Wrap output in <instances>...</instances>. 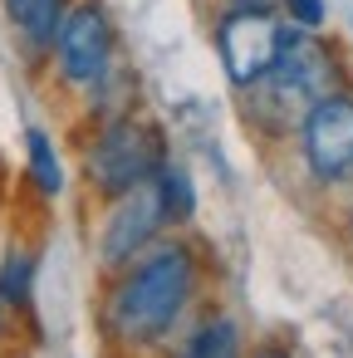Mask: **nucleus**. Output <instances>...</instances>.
<instances>
[{
    "instance_id": "nucleus-1",
    "label": "nucleus",
    "mask_w": 353,
    "mask_h": 358,
    "mask_svg": "<svg viewBox=\"0 0 353 358\" xmlns=\"http://www.w3.org/2000/svg\"><path fill=\"white\" fill-rule=\"evenodd\" d=\"M201 294V255L182 236L152 241L133 265L113 270V285L103 294V334L118 348H162L182 334L192 304Z\"/></svg>"
},
{
    "instance_id": "nucleus-2",
    "label": "nucleus",
    "mask_w": 353,
    "mask_h": 358,
    "mask_svg": "<svg viewBox=\"0 0 353 358\" xmlns=\"http://www.w3.org/2000/svg\"><path fill=\"white\" fill-rule=\"evenodd\" d=\"M338 89H348V84H343L338 50H333L329 40H319V30H294V25H284V40H280L275 64H270L255 84H245L240 94H245V118H250L260 133L289 138V133L299 128V118H304L319 99H329V94H338Z\"/></svg>"
},
{
    "instance_id": "nucleus-3",
    "label": "nucleus",
    "mask_w": 353,
    "mask_h": 358,
    "mask_svg": "<svg viewBox=\"0 0 353 358\" xmlns=\"http://www.w3.org/2000/svg\"><path fill=\"white\" fill-rule=\"evenodd\" d=\"M167 162V138L152 118L143 113H108L94 128V143L84 148V187L99 201L128 196L133 187L152 182L157 167Z\"/></svg>"
},
{
    "instance_id": "nucleus-4",
    "label": "nucleus",
    "mask_w": 353,
    "mask_h": 358,
    "mask_svg": "<svg viewBox=\"0 0 353 358\" xmlns=\"http://www.w3.org/2000/svg\"><path fill=\"white\" fill-rule=\"evenodd\" d=\"M50 59H55V74L64 89H79V94H99L113 69H118V35H113V20L99 0H74L64 10L55 40H50Z\"/></svg>"
},
{
    "instance_id": "nucleus-5",
    "label": "nucleus",
    "mask_w": 353,
    "mask_h": 358,
    "mask_svg": "<svg viewBox=\"0 0 353 358\" xmlns=\"http://www.w3.org/2000/svg\"><path fill=\"white\" fill-rule=\"evenodd\" d=\"M294 143H299V157H304V172L338 192V187H353V94L338 89L329 99H319L299 128H294Z\"/></svg>"
},
{
    "instance_id": "nucleus-6",
    "label": "nucleus",
    "mask_w": 353,
    "mask_h": 358,
    "mask_svg": "<svg viewBox=\"0 0 353 358\" xmlns=\"http://www.w3.org/2000/svg\"><path fill=\"white\" fill-rule=\"evenodd\" d=\"M211 40H216V55H221V69L236 89L255 84L275 55H280V40H284V20H275V10H240V6H226L211 25Z\"/></svg>"
},
{
    "instance_id": "nucleus-7",
    "label": "nucleus",
    "mask_w": 353,
    "mask_h": 358,
    "mask_svg": "<svg viewBox=\"0 0 353 358\" xmlns=\"http://www.w3.org/2000/svg\"><path fill=\"white\" fill-rule=\"evenodd\" d=\"M103 206H108V216L99 226V260H103V270L133 265L152 241L167 236V216H162V201H157L152 182H143L128 196H113Z\"/></svg>"
},
{
    "instance_id": "nucleus-8",
    "label": "nucleus",
    "mask_w": 353,
    "mask_h": 358,
    "mask_svg": "<svg viewBox=\"0 0 353 358\" xmlns=\"http://www.w3.org/2000/svg\"><path fill=\"white\" fill-rule=\"evenodd\" d=\"M0 10H6L10 30L20 35L30 55H50V40L69 10V0H0Z\"/></svg>"
},
{
    "instance_id": "nucleus-9",
    "label": "nucleus",
    "mask_w": 353,
    "mask_h": 358,
    "mask_svg": "<svg viewBox=\"0 0 353 358\" xmlns=\"http://www.w3.org/2000/svg\"><path fill=\"white\" fill-rule=\"evenodd\" d=\"M177 358H245L240 353V329L231 314H206L196 329L182 334Z\"/></svg>"
},
{
    "instance_id": "nucleus-10",
    "label": "nucleus",
    "mask_w": 353,
    "mask_h": 358,
    "mask_svg": "<svg viewBox=\"0 0 353 358\" xmlns=\"http://www.w3.org/2000/svg\"><path fill=\"white\" fill-rule=\"evenodd\" d=\"M25 167H30V182L40 196H64L69 177H64V162H59V148L45 128H25Z\"/></svg>"
},
{
    "instance_id": "nucleus-11",
    "label": "nucleus",
    "mask_w": 353,
    "mask_h": 358,
    "mask_svg": "<svg viewBox=\"0 0 353 358\" xmlns=\"http://www.w3.org/2000/svg\"><path fill=\"white\" fill-rule=\"evenodd\" d=\"M152 187H157V201H162L167 226H187V221L196 216V187H192V172H187L182 162H172V157H167V162L157 167Z\"/></svg>"
},
{
    "instance_id": "nucleus-12",
    "label": "nucleus",
    "mask_w": 353,
    "mask_h": 358,
    "mask_svg": "<svg viewBox=\"0 0 353 358\" xmlns=\"http://www.w3.org/2000/svg\"><path fill=\"white\" fill-rule=\"evenodd\" d=\"M35 299V250L10 245L0 260V309H30Z\"/></svg>"
},
{
    "instance_id": "nucleus-13",
    "label": "nucleus",
    "mask_w": 353,
    "mask_h": 358,
    "mask_svg": "<svg viewBox=\"0 0 353 358\" xmlns=\"http://www.w3.org/2000/svg\"><path fill=\"white\" fill-rule=\"evenodd\" d=\"M284 25L294 30H324L329 25V0H280Z\"/></svg>"
},
{
    "instance_id": "nucleus-14",
    "label": "nucleus",
    "mask_w": 353,
    "mask_h": 358,
    "mask_svg": "<svg viewBox=\"0 0 353 358\" xmlns=\"http://www.w3.org/2000/svg\"><path fill=\"white\" fill-rule=\"evenodd\" d=\"M226 6H240V10H280V0H226Z\"/></svg>"
},
{
    "instance_id": "nucleus-15",
    "label": "nucleus",
    "mask_w": 353,
    "mask_h": 358,
    "mask_svg": "<svg viewBox=\"0 0 353 358\" xmlns=\"http://www.w3.org/2000/svg\"><path fill=\"white\" fill-rule=\"evenodd\" d=\"M250 358H294V353H289V348H280V343H260Z\"/></svg>"
},
{
    "instance_id": "nucleus-16",
    "label": "nucleus",
    "mask_w": 353,
    "mask_h": 358,
    "mask_svg": "<svg viewBox=\"0 0 353 358\" xmlns=\"http://www.w3.org/2000/svg\"><path fill=\"white\" fill-rule=\"evenodd\" d=\"M0 211H6V162H0Z\"/></svg>"
},
{
    "instance_id": "nucleus-17",
    "label": "nucleus",
    "mask_w": 353,
    "mask_h": 358,
    "mask_svg": "<svg viewBox=\"0 0 353 358\" xmlns=\"http://www.w3.org/2000/svg\"><path fill=\"white\" fill-rule=\"evenodd\" d=\"M343 231H348V250H353V206H348V221H343Z\"/></svg>"
},
{
    "instance_id": "nucleus-18",
    "label": "nucleus",
    "mask_w": 353,
    "mask_h": 358,
    "mask_svg": "<svg viewBox=\"0 0 353 358\" xmlns=\"http://www.w3.org/2000/svg\"><path fill=\"white\" fill-rule=\"evenodd\" d=\"M0 338H6V309H0Z\"/></svg>"
}]
</instances>
